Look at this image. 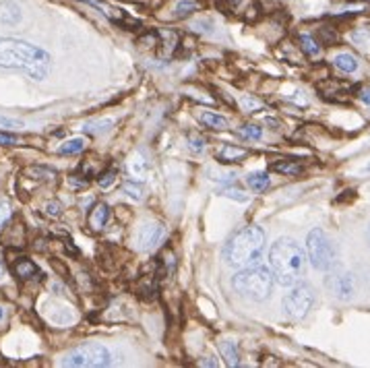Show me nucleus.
<instances>
[{
    "instance_id": "nucleus-9",
    "label": "nucleus",
    "mask_w": 370,
    "mask_h": 368,
    "mask_svg": "<svg viewBox=\"0 0 370 368\" xmlns=\"http://www.w3.org/2000/svg\"><path fill=\"white\" fill-rule=\"evenodd\" d=\"M164 236H166V228L161 224H147L139 230L136 243L141 250H151L164 240Z\"/></svg>"
},
{
    "instance_id": "nucleus-36",
    "label": "nucleus",
    "mask_w": 370,
    "mask_h": 368,
    "mask_svg": "<svg viewBox=\"0 0 370 368\" xmlns=\"http://www.w3.org/2000/svg\"><path fill=\"white\" fill-rule=\"evenodd\" d=\"M0 124H6V126H10V128H15V126H21L19 121H10V119H4V116H0Z\"/></svg>"
},
{
    "instance_id": "nucleus-25",
    "label": "nucleus",
    "mask_w": 370,
    "mask_h": 368,
    "mask_svg": "<svg viewBox=\"0 0 370 368\" xmlns=\"http://www.w3.org/2000/svg\"><path fill=\"white\" fill-rule=\"evenodd\" d=\"M81 151H85V139H71V141L62 143L58 149V153H62V155H73V153H81Z\"/></svg>"
},
{
    "instance_id": "nucleus-32",
    "label": "nucleus",
    "mask_w": 370,
    "mask_h": 368,
    "mask_svg": "<svg viewBox=\"0 0 370 368\" xmlns=\"http://www.w3.org/2000/svg\"><path fill=\"white\" fill-rule=\"evenodd\" d=\"M188 147L193 149V151H203L205 149V139L203 137H197V134H191L188 137Z\"/></svg>"
},
{
    "instance_id": "nucleus-18",
    "label": "nucleus",
    "mask_w": 370,
    "mask_h": 368,
    "mask_svg": "<svg viewBox=\"0 0 370 368\" xmlns=\"http://www.w3.org/2000/svg\"><path fill=\"white\" fill-rule=\"evenodd\" d=\"M248 189L256 191V193H263L269 189L271 180H269V174L267 172H254V174H248L247 176Z\"/></svg>"
},
{
    "instance_id": "nucleus-7",
    "label": "nucleus",
    "mask_w": 370,
    "mask_h": 368,
    "mask_svg": "<svg viewBox=\"0 0 370 368\" xmlns=\"http://www.w3.org/2000/svg\"><path fill=\"white\" fill-rule=\"evenodd\" d=\"M315 304V292L308 283H294V290L285 296L283 308L292 319H304Z\"/></svg>"
},
{
    "instance_id": "nucleus-12",
    "label": "nucleus",
    "mask_w": 370,
    "mask_h": 368,
    "mask_svg": "<svg viewBox=\"0 0 370 368\" xmlns=\"http://www.w3.org/2000/svg\"><path fill=\"white\" fill-rule=\"evenodd\" d=\"M12 273L19 281H33V279H39L42 277V271L37 269V265L29 259H19L15 265H12Z\"/></svg>"
},
{
    "instance_id": "nucleus-15",
    "label": "nucleus",
    "mask_w": 370,
    "mask_h": 368,
    "mask_svg": "<svg viewBox=\"0 0 370 368\" xmlns=\"http://www.w3.org/2000/svg\"><path fill=\"white\" fill-rule=\"evenodd\" d=\"M248 155V151L245 147H236V145H226L220 153H218V159L222 164H234V161H243Z\"/></svg>"
},
{
    "instance_id": "nucleus-28",
    "label": "nucleus",
    "mask_w": 370,
    "mask_h": 368,
    "mask_svg": "<svg viewBox=\"0 0 370 368\" xmlns=\"http://www.w3.org/2000/svg\"><path fill=\"white\" fill-rule=\"evenodd\" d=\"M124 195L130 197L132 201H143V189L136 184V182H126L123 186Z\"/></svg>"
},
{
    "instance_id": "nucleus-34",
    "label": "nucleus",
    "mask_w": 370,
    "mask_h": 368,
    "mask_svg": "<svg viewBox=\"0 0 370 368\" xmlns=\"http://www.w3.org/2000/svg\"><path fill=\"white\" fill-rule=\"evenodd\" d=\"M243 106L247 108V112H256V110L261 108V102L254 100V98H250V96H247V98L243 100Z\"/></svg>"
},
{
    "instance_id": "nucleus-14",
    "label": "nucleus",
    "mask_w": 370,
    "mask_h": 368,
    "mask_svg": "<svg viewBox=\"0 0 370 368\" xmlns=\"http://www.w3.org/2000/svg\"><path fill=\"white\" fill-rule=\"evenodd\" d=\"M6 230L0 234V240H4V245H15V246H23V240H25V228L23 224H8L4 226Z\"/></svg>"
},
{
    "instance_id": "nucleus-38",
    "label": "nucleus",
    "mask_w": 370,
    "mask_h": 368,
    "mask_svg": "<svg viewBox=\"0 0 370 368\" xmlns=\"http://www.w3.org/2000/svg\"><path fill=\"white\" fill-rule=\"evenodd\" d=\"M201 367H218V360H203Z\"/></svg>"
},
{
    "instance_id": "nucleus-26",
    "label": "nucleus",
    "mask_w": 370,
    "mask_h": 368,
    "mask_svg": "<svg viewBox=\"0 0 370 368\" xmlns=\"http://www.w3.org/2000/svg\"><path fill=\"white\" fill-rule=\"evenodd\" d=\"M317 42L325 44V46H335L340 42V35L331 29V27H319L317 31Z\"/></svg>"
},
{
    "instance_id": "nucleus-8",
    "label": "nucleus",
    "mask_w": 370,
    "mask_h": 368,
    "mask_svg": "<svg viewBox=\"0 0 370 368\" xmlns=\"http://www.w3.org/2000/svg\"><path fill=\"white\" fill-rule=\"evenodd\" d=\"M325 286L337 300H350L356 292V279L348 271H329Z\"/></svg>"
},
{
    "instance_id": "nucleus-41",
    "label": "nucleus",
    "mask_w": 370,
    "mask_h": 368,
    "mask_svg": "<svg viewBox=\"0 0 370 368\" xmlns=\"http://www.w3.org/2000/svg\"><path fill=\"white\" fill-rule=\"evenodd\" d=\"M369 240H370V226H369Z\"/></svg>"
},
{
    "instance_id": "nucleus-23",
    "label": "nucleus",
    "mask_w": 370,
    "mask_h": 368,
    "mask_svg": "<svg viewBox=\"0 0 370 368\" xmlns=\"http://www.w3.org/2000/svg\"><path fill=\"white\" fill-rule=\"evenodd\" d=\"M201 123L205 124L207 128H213V130H226L228 128V121L222 114H215V112H205L201 116Z\"/></svg>"
},
{
    "instance_id": "nucleus-16",
    "label": "nucleus",
    "mask_w": 370,
    "mask_h": 368,
    "mask_svg": "<svg viewBox=\"0 0 370 368\" xmlns=\"http://www.w3.org/2000/svg\"><path fill=\"white\" fill-rule=\"evenodd\" d=\"M85 2H89L91 6H96V8H100V12L102 15H106L110 21H114V23H123L124 19V12L121 8H114L112 4H108L106 0H85Z\"/></svg>"
},
{
    "instance_id": "nucleus-42",
    "label": "nucleus",
    "mask_w": 370,
    "mask_h": 368,
    "mask_svg": "<svg viewBox=\"0 0 370 368\" xmlns=\"http://www.w3.org/2000/svg\"><path fill=\"white\" fill-rule=\"evenodd\" d=\"M367 170H369V172H370V164H369V168H367Z\"/></svg>"
},
{
    "instance_id": "nucleus-35",
    "label": "nucleus",
    "mask_w": 370,
    "mask_h": 368,
    "mask_svg": "<svg viewBox=\"0 0 370 368\" xmlns=\"http://www.w3.org/2000/svg\"><path fill=\"white\" fill-rule=\"evenodd\" d=\"M0 145H17V137H15V134L0 132Z\"/></svg>"
},
{
    "instance_id": "nucleus-22",
    "label": "nucleus",
    "mask_w": 370,
    "mask_h": 368,
    "mask_svg": "<svg viewBox=\"0 0 370 368\" xmlns=\"http://www.w3.org/2000/svg\"><path fill=\"white\" fill-rule=\"evenodd\" d=\"M271 170L281 174V176H298V174H302V166L296 164V161H277V164L271 166Z\"/></svg>"
},
{
    "instance_id": "nucleus-27",
    "label": "nucleus",
    "mask_w": 370,
    "mask_h": 368,
    "mask_svg": "<svg viewBox=\"0 0 370 368\" xmlns=\"http://www.w3.org/2000/svg\"><path fill=\"white\" fill-rule=\"evenodd\" d=\"M238 134L245 137V139H250V141H258L261 134H263V128L256 126V124H243V126L238 128Z\"/></svg>"
},
{
    "instance_id": "nucleus-33",
    "label": "nucleus",
    "mask_w": 370,
    "mask_h": 368,
    "mask_svg": "<svg viewBox=\"0 0 370 368\" xmlns=\"http://www.w3.org/2000/svg\"><path fill=\"white\" fill-rule=\"evenodd\" d=\"M209 174H211L209 178H213L218 182H234V178H236L234 172H209Z\"/></svg>"
},
{
    "instance_id": "nucleus-1",
    "label": "nucleus",
    "mask_w": 370,
    "mask_h": 368,
    "mask_svg": "<svg viewBox=\"0 0 370 368\" xmlns=\"http://www.w3.org/2000/svg\"><path fill=\"white\" fill-rule=\"evenodd\" d=\"M50 54L23 40H0V67L21 69L31 79L42 81L50 71Z\"/></svg>"
},
{
    "instance_id": "nucleus-6",
    "label": "nucleus",
    "mask_w": 370,
    "mask_h": 368,
    "mask_svg": "<svg viewBox=\"0 0 370 368\" xmlns=\"http://www.w3.org/2000/svg\"><path fill=\"white\" fill-rule=\"evenodd\" d=\"M112 365V356L108 352L106 346L102 344H85L79 346L77 350H73L71 354H67V358L62 360V367H85V368H100L110 367Z\"/></svg>"
},
{
    "instance_id": "nucleus-29",
    "label": "nucleus",
    "mask_w": 370,
    "mask_h": 368,
    "mask_svg": "<svg viewBox=\"0 0 370 368\" xmlns=\"http://www.w3.org/2000/svg\"><path fill=\"white\" fill-rule=\"evenodd\" d=\"M220 195H222V197H230V199H234V201H240V203L248 201V195L247 193H243L240 189H224Z\"/></svg>"
},
{
    "instance_id": "nucleus-37",
    "label": "nucleus",
    "mask_w": 370,
    "mask_h": 368,
    "mask_svg": "<svg viewBox=\"0 0 370 368\" xmlns=\"http://www.w3.org/2000/svg\"><path fill=\"white\" fill-rule=\"evenodd\" d=\"M360 100L370 106V89H362V91H360Z\"/></svg>"
},
{
    "instance_id": "nucleus-11",
    "label": "nucleus",
    "mask_w": 370,
    "mask_h": 368,
    "mask_svg": "<svg viewBox=\"0 0 370 368\" xmlns=\"http://www.w3.org/2000/svg\"><path fill=\"white\" fill-rule=\"evenodd\" d=\"M108 220H110V207L106 203H96L87 216V226L91 232H100L106 228Z\"/></svg>"
},
{
    "instance_id": "nucleus-13",
    "label": "nucleus",
    "mask_w": 370,
    "mask_h": 368,
    "mask_svg": "<svg viewBox=\"0 0 370 368\" xmlns=\"http://www.w3.org/2000/svg\"><path fill=\"white\" fill-rule=\"evenodd\" d=\"M21 21V6L15 0H0V23L17 25Z\"/></svg>"
},
{
    "instance_id": "nucleus-2",
    "label": "nucleus",
    "mask_w": 370,
    "mask_h": 368,
    "mask_svg": "<svg viewBox=\"0 0 370 368\" xmlns=\"http://www.w3.org/2000/svg\"><path fill=\"white\" fill-rule=\"evenodd\" d=\"M269 261H271V273H273L275 281L290 288V286L298 283V279L304 271L306 256H304V250L292 238H279L271 246Z\"/></svg>"
},
{
    "instance_id": "nucleus-39",
    "label": "nucleus",
    "mask_w": 370,
    "mask_h": 368,
    "mask_svg": "<svg viewBox=\"0 0 370 368\" xmlns=\"http://www.w3.org/2000/svg\"><path fill=\"white\" fill-rule=\"evenodd\" d=\"M2 277H4V265L0 263V279H2Z\"/></svg>"
},
{
    "instance_id": "nucleus-17",
    "label": "nucleus",
    "mask_w": 370,
    "mask_h": 368,
    "mask_svg": "<svg viewBox=\"0 0 370 368\" xmlns=\"http://www.w3.org/2000/svg\"><path fill=\"white\" fill-rule=\"evenodd\" d=\"M220 354H222V358L226 360L228 367H238L240 365V360H238V348H236L234 342L222 340L220 342Z\"/></svg>"
},
{
    "instance_id": "nucleus-10",
    "label": "nucleus",
    "mask_w": 370,
    "mask_h": 368,
    "mask_svg": "<svg viewBox=\"0 0 370 368\" xmlns=\"http://www.w3.org/2000/svg\"><path fill=\"white\" fill-rule=\"evenodd\" d=\"M149 168H151V164H149V157L145 155V151H134L130 157H128V161H126V170H128V174L132 176V180L134 182H141V180H145L147 178V172H149Z\"/></svg>"
},
{
    "instance_id": "nucleus-40",
    "label": "nucleus",
    "mask_w": 370,
    "mask_h": 368,
    "mask_svg": "<svg viewBox=\"0 0 370 368\" xmlns=\"http://www.w3.org/2000/svg\"><path fill=\"white\" fill-rule=\"evenodd\" d=\"M4 317V310H2V306H0V319Z\"/></svg>"
},
{
    "instance_id": "nucleus-31",
    "label": "nucleus",
    "mask_w": 370,
    "mask_h": 368,
    "mask_svg": "<svg viewBox=\"0 0 370 368\" xmlns=\"http://www.w3.org/2000/svg\"><path fill=\"white\" fill-rule=\"evenodd\" d=\"M116 180V170H106V172H102L100 176H98V184L100 186H110L112 182Z\"/></svg>"
},
{
    "instance_id": "nucleus-24",
    "label": "nucleus",
    "mask_w": 370,
    "mask_h": 368,
    "mask_svg": "<svg viewBox=\"0 0 370 368\" xmlns=\"http://www.w3.org/2000/svg\"><path fill=\"white\" fill-rule=\"evenodd\" d=\"M300 48L306 56H317L321 52V44L312 35H300Z\"/></svg>"
},
{
    "instance_id": "nucleus-21",
    "label": "nucleus",
    "mask_w": 370,
    "mask_h": 368,
    "mask_svg": "<svg viewBox=\"0 0 370 368\" xmlns=\"http://www.w3.org/2000/svg\"><path fill=\"white\" fill-rule=\"evenodd\" d=\"M201 6L195 2V0H180L176 6H174V19H186L191 15H195Z\"/></svg>"
},
{
    "instance_id": "nucleus-19",
    "label": "nucleus",
    "mask_w": 370,
    "mask_h": 368,
    "mask_svg": "<svg viewBox=\"0 0 370 368\" xmlns=\"http://www.w3.org/2000/svg\"><path fill=\"white\" fill-rule=\"evenodd\" d=\"M27 178H33V180H54L56 178V170L52 168H46V166H31L23 172Z\"/></svg>"
},
{
    "instance_id": "nucleus-4",
    "label": "nucleus",
    "mask_w": 370,
    "mask_h": 368,
    "mask_svg": "<svg viewBox=\"0 0 370 368\" xmlns=\"http://www.w3.org/2000/svg\"><path fill=\"white\" fill-rule=\"evenodd\" d=\"M273 283H275V277L271 269L258 263L240 269L232 277V288L243 298L252 300V302H263L265 298H269V294L273 292Z\"/></svg>"
},
{
    "instance_id": "nucleus-3",
    "label": "nucleus",
    "mask_w": 370,
    "mask_h": 368,
    "mask_svg": "<svg viewBox=\"0 0 370 368\" xmlns=\"http://www.w3.org/2000/svg\"><path fill=\"white\" fill-rule=\"evenodd\" d=\"M265 230L258 226H247L240 232L232 236V240L224 248V259L230 267L245 269L250 265H256L263 248H265Z\"/></svg>"
},
{
    "instance_id": "nucleus-20",
    "label": "nucleus",
    "mask_w": 370,
    "mask_h": 368,
    "mask_svg": "<svg viewBox=\"0 0 370 368\" xmlns=\"http://www.w3.org/2000/svg\"><path fill=\"white\" fill-rule=\"evenodd\" d=\"M333 64H335L340 71H344V73H354V71L358 69V60H356L354 54H337V56L333 58Z\"/></svg>"
},
{
    "instance_id": "nucleus-5",
    "label": "nucleus",
    "mask_w": 370,
    "mask_h": 368,
    "mask_svg": "<svg viewBox=\"0 0 370 368\" xmlns=\"http://www.w3.org/2000/svg\"><path fill=\"white\" fill-rule=\"evenodd\" d=\"M306 254H308L310 265L315 269H319V271H329L331 269L333 259H335V248H333V243L329 240V236L321 228H315V230L308 232Z\"/></svg>"
},
{
    "instance_id": "nucleus-30",
    "label": "nucleus",
    "mask_w": 370,
    "mask_h": 368,
    "mask_svg": "<svg viewBox=\"0 0 370 368\" xmlns=\"http://www.w3.org/2000/svg\"><path fill=\"white\" fill-rule=\"evenodd\" d=\"M44 213H46L48 218H60V216H62V205H60L58 201H50V203H46Z\"/></svg>"
}]
</instances>
